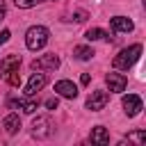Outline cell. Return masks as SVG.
I'll list each match as a JSON object with an SVG mask.
<instances>
[{
    "instance_id": "6da1fadb",
    "label": "cell",
    "mask_w": 146,
    "mask_h": 146,
    "mask_svg": "<svg viewBox=\"0 0 146 146\" xmlns=\"http://www.w3.org/2000/svg\"><path fill=\"white\" fill-rule=\"evenodd\" d=\"M139 57H141V46H139V43H132V46L119 50V55L114 57L112 64H114V68H119V71H128V68H132V66L137 64Z\"/></svg>"
},
{
    "instance_id": "7a4b0ae2",
    "label": "cell",
    "mask_w": 146,
    "mask_h": 146,
    "mask_svg": "<svg viewBox=\"0 0 146 146\" xmlns=\"http://www.w3.org/2000/svg\"><path fill=\"white\" fill-rule=\"evenodd\" d=\"M48 39H50V32H48V27H43V25H32V27L25 32V46H27L30 50H41V48L48 43Z\"/></svg>"
},
{
    "instance_id": "3957f363",
    "label": "cell",
    "mask_w": 146,
    "mask_h": 146,
    "mask_svg": "<svg viewBox=\"0 0 146 146\" xmlns=\"http://www.w3.org/2000/svg\"><path fill=\"white\" fill-rule=\"evenodd\" d=\"M30 66H32V71H55V68H59V57L55 52H48V55L36 57Z\"/></svg>"
},
{
    "instance_id": "277c9868",
    "label": "cell",
    "mask_w": 146,
    "mask_h": 146,
    "mask_svg": "<svg viewBox=\"0 0 146 146\" xmlns=\"http://www.w3.org/2000/svg\"><path fill=\"white\" fill-rule=\"evenodd\" d=\"M52 135V125H50V119L48 116H36L32 121V137L34 139H46Z\"/></svg>"
},
{
    "instance_id": "5b68a950",
    "label": "cell",
    "mask_w": 146,
    "mask_h": 146,
    "mask_svg": "<svg viewBox=\"0 0 146 146\" xmlns=\"http://www.w3.org/2000/svg\"><path fill=\"white\" fill-rule=\"evenodd\" d=\"M107 100H110V94H107V91H103V89L91 91L89 98H87V110H91V112H100V110L107 105Z\"/></svg>"
},
{
    "instance_id": "8992f818",
    "label": "cell",
    "mask_w": 146,
    "mask_h": 146,
    "mask_svg": "<svg viewBox=\"0 0 146 146\" xmlns=\"http://www.w3.org/2000/svg\"><path fill=\"white\" fill-rule=\"evenodd\" d=\"M121 105H123V112H125L128 116H137V114L144 110V103H141V98H139L137 94H128V96H123Z\"/></svg>"
},
{
    "instance_id": "52a82bcc",
    "label": "cell",
    "mask_w": 146,
    "mask_h": 146,
    "mask_svg": "<svg viewBox=\"0 0 146 146\" xmlns=\"http://www.w3.org/2000/svg\"><path fill=\"white\" fill-rule=\"evenodd\" d=\"M46 82H48V78H46L43 71L32 73L30 80H27V87H25V96H36V91H41V89L46 87Z\"/></svg>"
},
{
    "instance_id": "ba28073f",
    "label": "cell",
    "mask_w": 146,
    "mask_h": 146,
    "mask_svg": "<svg viewBox=\"0 0 146 146\" xmlns=\"http://www.w3.org/2000/svg\"><path fill=\"white\" fill-rule=\"evenodd\" d=\"M105 82H107L110 91H114V94H121V91H125V87H128V78H125L123 73H116V71L107 73V75H105Z\"/></svg>"
},
{
    "instance_id": "9c48e42d",
    "label": "cell",
    "mask_w": 146,
    "mask_h": 146,
    "mask_svg": "<svg viewBox=\"0 0 146 146\" xmlns=\"http://www.w3.org/2000/svg\"><path fill=\"white\" fill-rule=\"evenodd\" d=\"M110 27H112L114 34H128V32L135 30V23H132L130 18H125V16H114V18L110 21Z\"/></svg>"
},
{
    "instance_id": "30bf717a",
    "label": "cell",
    "mask_w": 146,
    "mask_h": 146,
    "mask_svg": "<svg viewBox=\"0 0 146 146\" xmlns=\"http://www.w3.org/2000/svg\"><path fill=\"white\" fill-rule=\"evenodd\" d=\"M55 94L62 96V98H75L78 96V87L71 80H59V82H55Z\"/></svg>"
},
{
    "instance_id": "8fae6325",
    "label": "cell",
    "mask_w": 146,
    "mask_h": 146,
    "mask_svg": "<svg viewBox=\"0 0 146 146\" xmlns=\"http://www.w3.org/2000/svg\"><path fill=\"white\" fill-rule=\"evenodd\" d=\"M9 107H11V110H14V107H18V110H23L25 114H34V110L39 107V100H34V96H30L27 100L18 98V100H9Z\"/></svg>"
},
{
    "instance_id": "7c38bea8",
    "label": "cell",
    "mask_w": 146,
    "mask_h": 146,
    "mask_svg": "<svg viewBox=\"0 0 146 146\" xmlns=\"http://www.w3.org/2000/svg\"><path fill=\"white\" fill-rule=\"evenodd\" d=\"M18 64H21V55H7L0 62V78H5L11 68H18Z\"/></svg>"
},
{
    "instance_id": "4fadbf2b",
    "label": "cell",
    "mask_w": 146,
    "mask_h": 146,
    "mask_svg": "<svg viewBox=\"0 0 146 146\" xmlns=\"http://www.w3.org/2000/svg\"><path fill=\"white\" fill-rule=\"evenodd\" d=\"M2 128H5L7 135H16V132L21 130V119H18V114H7L5 121H2Z\"/></svg>"
},
{
    "instance_id": "5bb4252c",
    "label": "cell",
    "mask_w": 146,
    "mask_h": 146,
    "mask_svg": "<svg viewBox=\"0 0 146 146\" xmlns=\"http://www.w3.org/2000/svg\"><path fill=\"white\" fill-rule=\"evenodd\" d=\"M89 139H91V144H98V146H105V144H110V135H107V130H105L103 125H96V128L91 130Z\"/></svg>"
},
{
    "instance_id": "9a60e30c",
    "label": "cell",
    "mask_w": 146,
    "mask_h": 146,
    "mask_svg": "<svg viewBox=\"0 0 146 146\" xmlns=\"http://www.w3.org/2000/svg\"><path fill=\"white\" fill-rule=\"evenodd\" d=\"M84 39H87V41H98V39H107V41H110L112 36H110L105 30H100V27H89V30L84 32Z\"/></svg>"
},
{
    "instance_id": "2e32d148",
    "label": "cell",
    "mask_w": 146,
    "mask_h": 146,
    "mask_svg": "<svg viewBox=\"0 0 146 146\" xmlns=\"http://www.w3.org/2000/svg\"><path fill=\"white\" fill-rule=\"evenodd\" d=\"M73 55H75V59H80V62H89V59L94 57V50H91L89 46H75V48H73Z\"/></svg>"
},
{
    "instance_id": "e0dca14e",
    "label": "cell",
    "mask_w": 146,
    "mask_h": 146,
    "mask_svg": "<svg viewBox=\"0 0 146 146\" xmlns=\"http://www.w3.org/2000/svg\"><path fill=\"white\" fill-rule=\"evenodd\" d=\"M123 141H128V144H137V146H141V144H146V132L144 130H135V132H130ZM121 141V144H123Z\"/></svg>"
},
{
    "instance_id": "ac0fdd59",
    "label": "cell",
    "mask_w": 146,
    "mask_h": 146,
    "mask_svg": "<svg viewBox=\"0 0 146 146\" xmlns=\"http://www.w3.org/2000/svg\"><path fill=\"white\" fill-rule=\"evenodd\" d=\"M5 80H7L11 87H18V84H21V75H18V68H11V71L5 75Z\"/></svg>"
},
{
    "instance_id": "d6986e66",
    "label": "cell",
    "mask_w": 146,
    "mask_h": 146,
    "mask_svg": "<svg viewBox=\"0 0 146 146\" xmlns=\"http://www.w3.org/2000/svg\"><path fill=\"white\" fill-rule=\"evenodd\" d=\"M39 2H43V0H14V5H16L18 9H30V7H34V5H39Z\"/></svg>"
},
{
    "instance_id": "ffe728a7",
    "label": "cell",
    "mask_w": 146,
    "mask_h": 146,
    "mask_svg": "<svg viewBox=\"0 0 146 146\" xmlns=\"http://www.w3.org/2000/svg\"><path fill=\"white\" fill-rule=\"evenodd\" d=\"M43 105H46L48 110H57V105H59V100H57V96H55V98H48V100H46Z\"/></svg>"
},
{
    "instance_id": "44dd1931",
    "label": "cell",
    "mask_w": 146,
    "mask_h": 146,
    "mask_svg": "<svg viewBox=\"0 0 146 146\" xmlns=\"http://www.w3.org/2000/svg\"><path fill=\"white\" fill-rule=\"evenodd\" d=\"M71 18H73V21H78V23H82V21H87V11H75Z\"/></svg>"
},
{
    "instance_id": "7402d4cb",
    "label": "cell",
    "mask_w": 146,
    "mask_h": 146,
    "mask_svg": "<svg viewBox=\"0 0 146 146\" xmlns=\"http://www.w3.org/2000/svg\"><path fill=\"white\" fill-rule=\"evenodd\" d=\"M9 36H11V32H9V30H2V32H0V46H2V43H7V41H9Z\"/></svg>"
},
{
    "instance_id": "603a6c76",
    "label": "cell",
    "mask_w": 146,
    "mask_h": 146,
    "mask_svg": "<svg viewBox=\"0 0 146 146\" xmlns=\"http://www.w3.org/2000/svg\"><path fill=\"white\" fill-rule=\"evenodd\" d=\"M80 82H82V84H89V82H91V75H89V73H82Z\"/></svg>"
},
{
    "instance_id": "cb8c5ba5",
    "label": "cell",
    "mask_w": 146,
    "mask_h": 146,
    "mask_svg": "<svg viewBox=\"0 0 146 146\" xmlns=\"http://www.w3.org/2000/svg\"><path fill=\"white\" fill-rule=\"evenodd\" d=\"M5 14H7V5H5V2L0 0V21L5 18Z\"/></svg>"
}]
</instances>
